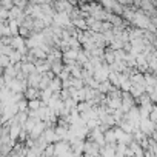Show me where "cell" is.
Returning <instances> with one entry per match:
<instances>
[{"label": "cell", "instance_id": "32", "mask_svg": "<svg viewBox=\"0 0 157 157\" xmlns=\"http://www.w3.org/2000/svg\"><path fill=\"white\" fill-rule=\"evenodd\" d=\"M154 154H155V157H157V149H155V151H154Z\"/></svg>", "mask_w": 157, "mask_h": 157}, {"label": "cell", "instance_id": "3", "mask_svg": "<svg viewBox=\"0 0 157 157\" xmlns=\"http://www.w3.org/2000/svg\"><path fill=\"white\" fill-rule=\"evenodd\" d=\"M69 151H71V142L69 140H60V142L56 143V157H63Z\"/></svg>", "mask_w": 157, "mask_h": 157}, {"label": "cell", "instance_id": "21", "mask_svg": "<svg viewBox=\"0 0 157 157\" xmlns=\"http://www.w3.org/2000/svg\"><path fill=\"white\" fill-rule=\"evenodd\" d=\"M16 49L13 46H8V45H0V52H2V56H8L11 57V54L14 52Z\"/></svg>", "mask_w": 157, "mask_h": 157}, {"label": "cell", "instance_id": "8", "mask_svg": "<svg viewBox=\"0 0 157 157\" xmlns=\"http://www.w3.org/2000/svg\"><path fill=\"white\" fill-rule=\"evenodd\" d=\"M63 69H65L63 60H57V62H52V63H51V71H52L56 75H60Z\"/></svg>", "mask_w": 157, "mask_h": 157}, {"label": "cell", "instance_id": "22", "mask_svg": "<svg viewBox=\"0 0 157 157\" xmlns=\"http://www.w3.org/2000/svg\"><path fill=\"white\" fill-rule=\"evenodd\" d=\"M10 59H11V65L14 66V65H17V63H20V62H22L23 56H22L19 51H14V52L11 54V57H10Z\"/></svg>", "mask_w": 157, "mask_h": 157}, {"label": "cell", "instance_id": "10", "mask_svg": "<svg viewBox=\"0 0 157 157\" xmlns=\"http://www.w3.org/2000/svg\"><path fill=\"white\" fill-rule=\"evenodd\" d=\"M31 51V54L37 59V60H46L48 59V54L42 49V48H34V49H29Z\"/></svg>", "mask_w": 157, "mask_h": 157}, {"label": "cell", "instance_id": "29", "mask_svg": "<svg viewBox=\"0 0 157 157\" xmlns=\"http://www.w3.org/2000/svg\"><path fill=\"white\" fill-rule=\"evenodd\" d=\"M11 43H13V37H0V45L11 46Z\"/></svg>", "mask_w": 157, "mask_h": 157}, {"label": "cell", "instance_id": "12", "mask_svg": "<svg viewBox=\"0 0 157 157\" xmlns=\"http://www.w3.org/2000/svg\"><path fill=\"white\" fill-rule=\"evenodd\" d=\"M22 72H25L28 77L31 75V74H34V72H37V68H36V65L34 63H23V68H22Z\"/></svg>", "mask_w": 157, "mask_h": 157}, {"label": "cell", "instance_id": "16", "mask_svg": "<svg viewBox=\"0 0 157 157\" xmlns=\"http://www.w3.org/2000/svg\"><path fill=\"white\" fill-rule=\"evenodd\" d=\"M71 82H72V88L77 90V91H80V90L85 88V82L82 80V78H74V77H71Z\"/></svg>", "mask_w": 157, "mask_h": 157}, {"label": "cell", "instance_id": "17", "mask_svg": "<svg viewBox=\"0 0 157 157\" xmlns=\"http://www.w3.org/2000/svg\"><path fill=\"white\" fill-rule=\"evenodd\" d=\"M39 122H40V120H37V119H33V117H29V119H28V122L25 123V126H23V128H25V129H26V131H28V132L31 134V131H33V129L36 128V125H37Z\"/></svg>", "mask_w": 157, "mask_h": 157}, {"label": "cell", "instance_id": "4", "mask_svg": "<svg viewBox=\"0 0 157 157\" xmlns=\"http://www.w3.org/2000/svg\"><path fill=\"white\" fill-rule=\"evenodd\" d=\"M40 82H42V74H39V72H34L28 77V86L29 88H37L39 90Z\"/></svg>", "mask_w": 157, "mask_h": 157}, {"label": "cell", "instance_id": "23", "mask_svg": "<svg viewBox=\"0 0 157 157\" xmlns=\"http://www.w3.org/2000/svg\"><path fill=\"white\" fill-rule=\"evenodd\" d=\"M0 66H2V71L11 66V59L8 56H0Z\"/></svg>", "mask_w": 157, "mask_h": 157}, {"label": "cell", "instance_id": "11", "mask_svg": "<svg viewBox=\"0 0 157 157\" xmlns=\"http://www.w3.org/2000/svg\"><path fill=\"white\" fill-rule=\"evenodd\" d=\"M93 109V105L90 103V102H80L77 105V111H78V114H83V113H90Z\"/></svg>", "mask_w": 157, "mask_h": 157}, {"label": "cell", "instance_id": "25", "mask_svg": "<svg viewBox=\"0 0 157 157\" xmlns=\"http://www.w3.org/2000/svg\"><path fill=\"white\" fill-rule=\"evenodd\" d=\"M126 149H128V146H126V145L119 143V145H117V148H116V154H117V157H125Z\"/></svg>", "mask_w": 157, "mask_h": 157}, {"label": "cell", "instance_id": "31", "mask_svg": "<svg viewBox=\"0 0 157 157\" xmlns=\"http://www.w3.org/2000/svg\"><path fill=\"white\" fill-rule=\"evenodd\" d=\"M96 22H99V20H96V19H94L93 16H90V17L86 19V23H88V26H90V28H91V26H93V25H94Z\"/></svg>", "mask_w": 157, "mask_h": 157}, {"label": "cell", "instance_id": "1", "mask_svg": "<svg viewBox=\"0 0 157 157\" xmlns=\"http://www.w3.org/2000/svg\"><path fill=\"white\" fill-rule=\"evenodd\" d=\"M83 151H85V154H88V155H94V157H97V155H100L102 146H100L99 143H96V142L86 140V142H85V148H83Z\"/></svg>", "mask_w": 157, "mask_h": 157}, {"label": "cell", "instance_id": "14", "mask_svg": "<svg viewBox=\"0 0 157 157\" xmlns=\"http://www.w3.org/2000/svg\"><path fill=\"white\" fill-rule=\"evenodd\" d=\"M119 128H122L126 134H134V125L131 123V122H122L120 125H119Z\"/></svg>", "mask_w": 157, "mask_h": 157}, {"label": "cell", "instance_id": "7", "mask_svg": "<svg viewBox=\"0 0 157 157\" xmlns=\"http://www.w3.org/2000/svg\"><path fill=\"white\" fill-rule=\"evenodd\" d=\"M72 25H74L78 31H83V33L90 31V26H88V23H86L85 19H75V20H72Z\"/></svg>", "mask_w": 157, "mask_h": 157}, {"label": "cell", "instance_id": "2", "mask_svg": "<svg viewBox=\"0 0 157 157\" xmlns=\"http://www.w3.org/2000/svg\"><path fill=\"white\" fill-rule=\"evenodd\" d=\"M140 131L146 136V137H151L154 132H155V123L151 122L149 119H145L140 122Z\"/></svg>", "mask_w": 157, "mask_h": 157}, {"label": "cell", "instance_id": "19", "mask_svg": "<svg viewBox=\"0 0 157 157\" xmlns=\"http://www.w3.org/2000/svg\"><path fill=\"white\" fill-rule=\"evenodd\" d=\"M23 14V11L20 10V8H17V6H14L11 11H10V20H17L20 16Z\"/></svg>", "mask_w": 157, "mask_h": 157}, {"label": "cell", "instance_id": "5", "mask_svg": "<svg viewBox=\"0 0 157 157\" xmlns=\"http://www.w3.org/2000/svg\"><path fill=\"white\" fill-rule=\"evenodd\" d=\"M78 52L75 49H68L66 52H63V62H77L78 59Z\"/></svg>", "mask_w": 157, "mask_h": 157}, {"label": "cell", "instance_id": "13", "mask_svg": "<svg viewBox=\"0 0 157 157\" xmlns=\"http://www.w3.org/2000/svg\"><path fill=\"white\" fill-rule=\"evenodd\" d=\"M152 106H154V105H148V106H139V108H140V117H142V120H145V119H149V116H151V111H152Z\"/></svg>", "mask_w": 157, "mask_h": 157}, {"label": "cell", "instance_id": "18", "mask_svg": "<svg viewBox=\"0 0 157 157\" xmlns=\"http://www.w3.org/2000/svg\"><path fill=\"white\" fill-rule=\"evenodd\" d=\"M88 62H90V57H88V56H86V52H85V51L82 49L80 52H78V59H77V63L80 65V66H83V65H86Z\"/></svg>", "mask_w": 157, "mask_h": 157}, {"label": "cell", "instance_id": "9", "mask_svg": "<svg viewBox=\"0 0 157 157\" xmlns=\"http://www.w3.org/2000/svg\"><path fill=\"white\" fill-rule=\"evenodd\" d=\"M105 142H106V145H119V143H117V139H116V131H114V128L109 129L108 132H105Z\"/></svg>", "mask_w": 157, "mask_h": 157}, {"label": "cell", "instance_id": "15", "mask_svg": "<svg viewBox=\"0 0 157 157\" xmlns=\"http://www.w3.org/2000/svg\"><path fill=\"white\" fill-rule=\"evenodd\" d=\"M109 82H111L113 86L120 88V75H119V72H111L109 74Z\"/></svg>", "mask_w": 157, "mask_h": 157}, {"label": "cell", "instance_id": "24", "mask_svg": "<svg viewBox=\"0 0 157 157\" xmlns=\"http://www.w3.org/2000/svg\"><path fill=\"white\" fill-rule=\"evenodd\" d=\"M14 6H16L14 5V0H2V2H0V8H5L8 11H11Z\"/></svg>", "mask_w": 157, "mask_h": 157}, {"label": "cell", "instance_id": "27", "mask_svg": "<svg viewBox=\"0 0 157 157\" xmlns=\"http://www.w3.org/2000/svg\"><path fill=\"white\" fill-rule=\"evenodd\" d=\"M60 99H62L63 102L69 100V99H71V93H69V90H62V93H60Z\"/></svg>", "mask_w": 157, "mask_h": 157}, {"label": "cell", "instance_id": "26", "mask_svg": "<svg viewBox=\"0 0 157 157\" xmlns=\"http://www.w3.org/2000/svg\"><path fill=\"white\" fill-rule=\"evenodd\" d=\"M113 25L109 23V22H103L102 23V34H105V33H109V31H113Z\"/></svg>", "mask_w": 157, "mask_h": 157}, {"label": "cell", "instance_id": "30", "mask_svg": "<svg viewBox=\"0 0 157 157\" xmlns=\"http://www.w3.org/2000/svg\"><path fill=\"white\" fill-rule=\"evenodd\" d=\"M149 97H151V102H152V105H157V86H155L154 93H152V94H149Z\"/></svg>", "mask_w": 157, "mask_h": 157}, {"label": "cell", "instance_id": "28", "mask_svg": "<svg viewBox=\"0 0 157 157\" xmlns=\"http://www.w3.org/2000/svg\"><path fill=\"white\" fill-rule=\"evenodd\" d=\"M149 120H151V122H154V123H157V105H154V106H152V111H151Z\"/></svg>", "mask_w": 157, "mask_h": 157}, {"label": "cell", "instance_id": "6", "mask_svg": "<svg viewBox=\"0 0 157 157\" xmlns=\"http://www.w3.org/2000/svg\"><path fill=\"white\" fill-rule=\"evenodd\" d=\"M25 99L26 100H37V99H40V90H37V88H28L25 91Z\"/></svg>", "mask_w": 157, "mask_h": 157}, {"label": "cell", "instance_id": "20", "mask_svg": "<svg viewBox=\"0 0 157 157\" xmlns=\"http://www.w3.org/2000/svg\"><path fill=\"white\" fill-rule=\"evenodd\" d=\"M42 108V100L37 99V100H29V105H28V109L29 111H39Z\"/></svg>", "mask_w": 157, "mask_h": 157}]
</instances>
